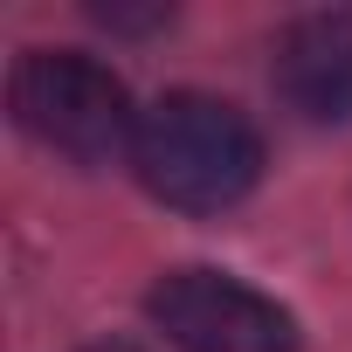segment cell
Masks as SVG:
<instances>
[{"label": "cell", "instance_id": "cell-1", "mask_svg": "<svg viewBox=\"0 0 352 352\" xmlns=\"http://www.w3.org/2000/svg\"><path fill=\"white\" fill-rule=\"evenodd\" d=\"M131 166L152 201L180 214H221L263 180V131L228 97L173 90L152 111H138Z\"/></svg>", "mask_w": 352, "mask_h": 352}, {"label": "cell", "instance_id": "cell-2", "mask_svg": "<svg viewBox=\"0 0 352 352\" xmlns=\"http://www.w3.org/2000/svg\"><path fill=\"white\" fill-rule=\"evenodd\" d=\"M14 124L69 166H111L138 138L131 90L83 49H28L8 76Z\"/></svg>", "mask_w": 352, "mask_h": 352}, {"label": "cell", "instance_id": "cell-3", "mask_svg": "<svg viewBox=\"0 0 352 352\" xmlns=\"http://www.w3.org/2000/svg\"><path fill=\"white\" fill-rule=\"evenodd\" d=\"M145 318L180 352H297V318L228 270H166Z\"/></svg>", "mask_w": 352, "mask_h": 352}, {"label": "cell", "instance_id": "cell-4", "mask_svg": "<svg viewBox=\"0 0 352 352\" xmlns=\"http://www.w3.org/2000/svg\"><path fill=\"white\" fill-rule=\"evenodd\" d=\"M276 97L311 124H352V8L297 14L276 35Z\"/></svg>", "mask_w": 352, "mask_h": 352}, {"label": "cell", "instance_id": "cell-5", "mask_svg": "<svg viewBox=\"0 0 352 352\" xmlns=\"http://www.w3.org/2000/svg\"><path fill=\"white\" fill-rule=\"evenodd\" d=\"M83 352H138V345H124V338H104V345H83Z\"/></svg>", "mask_w": 352, "mask_h": 352}]
</instances>
